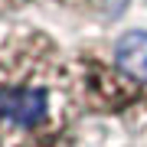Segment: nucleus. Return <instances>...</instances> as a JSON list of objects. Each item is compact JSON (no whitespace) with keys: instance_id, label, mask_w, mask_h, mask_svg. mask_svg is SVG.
<instances>
[{"instance_id":"obj_1","label":"nucleus","mask_w":147,"mask_h":147,"mask_svg":"<svg viewBox=\"0 0 147 147\" xmlns=\"http://www.w3.org/2000/svg\"><path fill=\"white\" fill-rule=\"evenodd\" d=\"M79 95L72 56L36 26H0V147H75Z\"/></svg>"},{"instance_id":"obj_2","label":"nucleus","mask_w":147,"mask_h":147,"mask_svg":"<svg viewBox=\"0 0 147 147\" xmlns=\"http://www.w3.org/2000/svg\"><path fill=\"white\" fill-rule=\"evenodd\" d=\"M75 95L82 115L147 127V33L127 30L121 36L82 46L72 56Z\"/></svg>"},{"instance_id":"obj_3","label":"nucleus","mask_w":147,"mask_h":147,"mask_svg":"<svg viewBox=\"0 0 147 147\" xmlns=\"http://www.w3.org/2000/svg\"><path fill=\"white\" fill-rule=\"evenodd\" d=\"M53 3L69 7V10H88V7H98V3H105V0H53Z\"/></svg>"}]
</instances>
